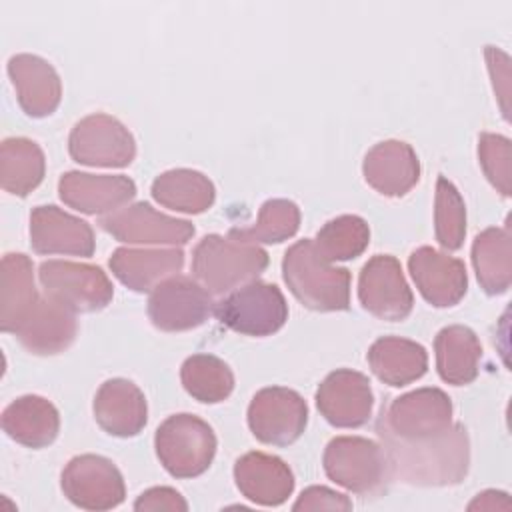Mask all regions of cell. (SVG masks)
<instances>
[{"label": "cell", "mask_w": 512, "mask_h": 512, "mask_svg": "<svg viewBox=\"0 0 512 512\" xmlns=\"http://www.w3.org/2000/svg\"><path fill=\"white\" fill-rule=\"evenodd\" d=\"M390 476L414 486L460 484L470 466V442L462 424L424 440H396L380 436Z\"/></svg>", "instance_id": "1"}, {"label": "cell", "mask_w": 512, "mask_h": 512, "mask_svg": "<svg viewBox=\"0 0 512 512\" xmlns=\"http://www.w3.org/2000/svg\"><path fill=\"white\" fill-rule=\"evenodd\" d=\"M282 276L294 298L316 312L350 306V272L328 262L312 238L292 244L282 258Z\"/></svg>", "instance_id": "2"}, {"label": "cell", "mask_w": 512, "mask_h": 512, "mask_svg": "<svg viewBox=\"0 0 512 512\" xmlns=\"http://www.w3.org/2000/svg\"><path fill=\"white\" fill-rule=\"evenodd\" d=\"M268 266V254L256 244L232 236L208 234L192 252V274L210 294H226L256 280Z\"/></svg>", "instance_id": "3"}, {"label": "cell", "mask_w": 512, "mask_h": 512, "mask_svg": "<svg viewBox=\"0 0 512 512\" xmlns=\"http://www.w3.org/2000/svg\"><path fill=\"white\" fill-rule=\"evenodd\" d=\"M326 476L360 496H378L386 490L390 476L382 446L362 436H336L322 456Z\"/></svg>", "instance_id": "4"}, {"label": "cell", "mask_w": 512, "mask_h": 512, "mask_svg": "<svg viewBox=\"0 0 512 512\" xmlns=\"http://www.w3.org/2000/svg\"><path fill=\"white\" fill-rule=\"evenodd\" d=\"M212 428L194 414L168 416L154 434V448L160 464L174 478L204 474L216 454Z\"/></svg>", "instance_id": "5"}, {"label": "cell", "mask_w": 512, "mask_h": 512, "mask_svg": "<svg viewBox=\"0 0 512 512\" xmlns=\"http://www.w3.org/2000/svg\"><path fill=\"white\" fill-rule=\"evenodd\" d=\"M452 400L440 388H418L382 408L376 432L396 440H424L446 432L452 422Z\"/></svg>", "instance_id": "6"}, {"label": "cell", "mask_w": 512, "mask_h": 512, "mask_svg": "<svg viewBox=\"0 0 512 512\" xmlns=\"http://www.w3.org/2000/svg\"><path fill=\"white\" fill-rule=\"evenodd\" d=\"M216 318L244 336H270L288 320V304L276 284L252 280L214 306Z\"/></svg>", "instance_id": "7"}, {"label": "cell", "mask_w": 512, "mask_h": 512, "mask_svg": "<svg viewBox=\"0 0 512 512\" xmlns=\"http://www.w3.org/2000/svg\"><path fill=\"white\" fill-rule=\"evenodd\" d=\"M44 292L72 312H98L114 298V286L100 266L46 260L38 268Z\"/></svg>", "instance_id": "8"}, {"label": "cell", "mask_w": 512, "mask_h": 512, "mask_svg": "<svg viewBox=\"0 0 512 512\" xmlns=\"http://www.w3.org/2000/svg\"><path fill=\"white\" fill-rule=\"evenodd\" d=\"M68 150L72 160L84 166L124 168L136 156V142L118 118L96 112L74 124Z\"/></svg>", "instance_id": "9"}, {"label": "cell", "mask_w": 512, "mask_h": 512, "mask_svg": "<svg viewBox=\"0 0 512 512\" xmlns=\"http://www.w3.org/2000/svg\"><path fill=\"white\" fill-rule=\"evenodd\" d=\"M308 424L306 400L290 388L268 386L258 390L248 406V426L256 440L270 446L296 442Z\"/></svg>", "instance_id": "10"}, {"label": "cell", "mask_w": 512, "mask_h": 512, "mask_svg": "<svg viewBox=\"0 0 512 512\" xmlns=\"http://www.w3.org/2000/svg\"><path fill=\"white\" fill-rule=\"evenodd\" d=\"M212 294L188 276H170L148 298V318L164 332H184L202 326L214 314Z\"/></svg>", "instance_id": "11"}, {"label": "cell", "mask_w": 512, "mask_h": 512, "mask_svg": "<svg viewBox=\"0 0 512 512\" xmlns=\"http://www.w3.org/2000/svg\"><path fill=\"white\" fill-rule=\"evenodd\" d=\"M62 492L78 508L110 510L124 502L126 488L112 460L98 454L74 456L62 470Z\"/></svg>", "instance_id": "12"}, {"label": "cell", "mask_w": 512, "mask_h": 512, "mask_svg": "<svg viewBox=\"0 0 512 512\" xmlns=\"http://www.w3.org/2000/svg\"><path fill=\"white\" fill-rule=\"evenodd\" d=\"M358 300L366 312L380 320L400 322L410 316L414 296L394 256L376 254L362 266L358 276Z\"/></svg>", "instance_id": "13"}, {"label": "cell", "mask_w": 512, "mask_h": 512, "mask_svg": "<svg viewBox=\"0 0 512 512\" xmlns=\"http://www.w3.org/2000/svg\"><path fill=\"white\" fill-rule=\"evenodd\" d=\"M120 242L126 244H168L182 246L194 236V226L188 220L172 218L154 210L148 202H136L98 220Z\"/></svg>", "instance_id": "14"}, {"label": "cell", "mask_w": 512, "mask_h": 512, "mask_svg": "<svg viewBox=\"0 0 512 512\" xmlns=\"http://www.w3.org/2000/svg\"><path fill=\"white\" fill-rule=\"evenodd\" d=\"M320 414L336 428H360L372 416L374 394L370 380L356 370L330 372L316 390Z\"/></svg>", "instance_id": "15"}, {"label": "cell", "mask_w": 512, "mask_h": 512, "mask_svg": "<svg viewBox=\"0 0 512 512\" xmlns=\"http://www.w3.org/2000/svg\"><path fill=\"white\" fill-rule=\"evenodd\" d=\"M408 270L422 298L436 308L456 306L466 294L468 274L460 258L420 246L410 254Z\"/></svg>", "instance_id": "16"}, {"label": "cell", "mask_w": 512, "mask_h": 512, "mask_svg": "<svg viewBox=\"0 0 512 512\" xmlns=\"http://www.w3.org/2000/svg\"><path fill=\"white\" fill-rule=\"evenodd\" d=\"M60 200L82 214H110L136 196V184L122 174H88L70 170L58 180Z\"/></svg>", "instance_id": "17"}, {"label": "cell", "mask_w": 512, "mask_h": 512, "mask_svg": "<svg viewBox=\"0 0 512 512\" xmlns=\"http://www.w3.org/2000/svg\"><path fill=\"white\" fill-rule=\"evenodd\" d=\"M30 244L36 254L92 256L96 248L94 230L88 222L58 206H36L30 214Z\"/></svg>", "instance_id": "18"}, {"label": "cell", "mask_w": 512, "mask_h": 512, "mask_svg": "<svg viewBox=\"0 0 512 512\" xmlns=\"http://www.w3.org/2000/svg\"><path fill=\"white\" fill-rule=\"evenodd\" d=\"M76 330L78 322L74 312L44 294L36 300L14 334L28 352L52 356L66 350L74 342Z\"/></svg>", "instance_id": "19"}, {"label": "cell", "mask_w": 512, "mask_h": 512, "mask_svg": "<svg viewBox=\"0 0 512 512\" xmlns=\"http://www.w3.org/2000/svg\"><path fill=\"white\" fill-rule=\"evenodd\" d=\"M362 174L382 196L400 198L418 184L420 160L408 142L384 140L366 152Z\"/></svg>", "instance_id": "20"}, {"label": "cell", "mask_w": 512, "mask_h": 512, "mask_svg": "<svg viewBox=\"0 0 512 512\" xmlns=\"http://www.w3.org/2000/svg\"><path fill=\"white\" fill-rule=\"evenodd\" d=\"M8 76L26 116L44 118L58 108L62 82L48 60L36 54H16L8 60Z\"/></svg>", "instance_id": "21"}, {"label": "cell", "mask_w": 512, "mask_h": 512, "mask_svg": "<svg viewBox=\"0 0 512 512\" xmlns=\"http://www.w3.org/2000/svg\"><path fill=\"white\" fill-rule=\"evenodd\" d=\"M94 418L110 436L132 438L146 426V398L134 382L126 378H110L94 396Z\"/></svg>", "instance_id": "22"}, {"label": "cell", "mask_w": 512, "mask_h": 512, "mask_svg": "<svg viewBox=\"0 0 512 512\" xmlns=\"http://www.w3.org/2000/svg\"><path fill=\"white\" fill-rule=\"evenodd\" d=\"M234 480L244 498L260 506H280L294 490L290 466L272 454L248 452L234 464Z\"/></svg>", "instance_id": "23"}, {"label": "cell", "mask_w": 512, "mask_h": 512, "mask_svg": "<svg viewBox=\"0 0 512 512\" xmlns=\"http://www.w3.org/2000/svg\"><path fill=\"white\" fill-rule=\"evenodd\" d=\"M112 274L134 292H152L184 266V252L172 248H116L108 260Z\"/></svg>", "instance_id": "24"}, {"label": "cell", "mask_w": 512, "mask_h": 512, "mask_svg": "<svg viewBox=\"0 0 512 512\" xmlns=\"http://www.w3.org/2000/svg\"><path fill=\"white\" fill-rule=\"evenodd\" d=\"M2 428L22 446L44 448L58 436L60 414L50 400L36 394H26L4 408Z\"/></svg>", "instance_id": "25"}, {"label": "cell", "mask_w": 512, "mask_h": 512, "mask_svg": "<svg viewBox=\"0 0 512 512\" xmlns=\"http://www.w3.org/2000/svg\"><path fill=\"white\" fill-rule=\"evenodd\" d=\"M366 358L376 378L394 388L422 378L428 368V354L424 346L400 336L378 338L370 346Z\"/></svg>", "instance_id": "26"}, {"label": "cell", "mask_w": 512, "mask_h": 512, "mask_svg": "<svg viewBox=\"0 0 512 512\" xmlns=\"http://www.w3.org/2000/svg\"><path fill=\"white\" fill-rule=\"evenodd\" d=\"M436 368L444 382L464 386L476 380L482 360L478 336L468 326H446L434 338Z\"/></svg>", "instance_id": "27"}, {"label": "cell", "mask_w": 512, "mask_h": 512, "mask_svg": "<svg viewBox=\"0 0 512 512\" xmlns=\"http://www.w3.org/2000/svg\"><path fill=\"white\" fill-rule=\"evenodd\" d=\"M34 288L32 260L22 252H8L2 258V288H0V326L12 332L20 326L26 314L38 300Z\"/></svg>", "instance_id": "28"}, {"label": "cell", "mask_w": 512, "mask_h": 512, "mask_svg": "<svg viewBox=\"0 0 512 512\" xmlns=\"http://www.w3.org/2000/svg\"><path fill=\"white\" fill-rule=\"evenodd\" d=\"M152 198L174 212H206L216 198L214 184L208 176L190 168L166 170L152 182Z\"/></svg>", "instance_id": "29"}, {"label": "cell", "mask_w": 512, "mask_h": 512, "mask_svg": "<svg viewBox=\"0 0 512 512\" xmlns=\"http://www.w3.org/2000/svg\"><path fill=\"white\" fill-rule=\"evenodd\" d=\"M472 264L486 294H504L512 282L510 228H486L480 232L472 244Z\"/></svg>", "instance_id": "30"}, {"label": "cell", "mask_w": 512, "mask_h": 512, "mask_svg": "<svg viewBox=\"0 0 512 512\" xmlns=\"http://www.w3.org/2000/svg\"><path fill=\"white\" fill-rule=\"evenodd\" d=\"M42 148L30 138H6L0 148V184L8 194L26 196L44 178Z\"/></svg>", "instance_id": "31"}, {"label": "cell", "mask_w": 512, "mask_h": 512, "mask_svg": "<svg viewBox=\"0 0 512 512\" xmlns=\"http://www.w3.org/2000/svg\"><path fill=\"white\" fill-rule=\"evenodd\" d=\"M184 390L204 404L224 402L234 390L230 366L214 354H192L180 368Z\"/></svg>", "instance_id": "32"}, {"label": "cell", "mask_w": 512, "mask_h": 512, "mask_svg": "<svg viewBox=\"0 0 512 512\" xmlns=\"http://www.w3.org/2000/svg\"><path fill=\"white\" fill-rule=\"evenodd\" d=\"M300 228V208L286 198H272L260 206L258 220L250 228H232L228 236L248 244H278Z\"/></svg>", "instance_id": "33"}, {"label": "cell", "mask_w": 512, "mask_h": 512, "mask_svg": "<svg viewBox=\"0 0 512 512\" xmlns=\"http://www.w3.org/2000/svg\"><path fill=\"white\" fill-rule=\"evenodd\" d=\"M370 244L368 222L356 214L328 220L316 234L314 246L328 262L358 258Z\"/></svg>", "instance_id": "34"}, {"label": "cell", "mask_w": 512, "mask_h": 512, "mask_svg": "<svg viewBox=\"0 0 512 512\" xmlns=\"http://www.w3.org/2000/svg\"><path fill=\"white\" fill-rule=\"evenodd\" d=\"M434 234L444 250H458L466 236V206L458 188L444 176L436 182Z\"/></svg>", "instance_id": "35"}, {"label": "cell", "mask_w": 512, "mask_h": 512, "mask_svg": "<svg viewBox=\"0 0 512 512\" xmlns=\"http://www.w3.org/2000/svg\"><path fill=\"white\" fill-rule=\"evenodd\" d=\"M478 160L490 184L502 194L512 190V144L506 136L484 132L478 138Z\"/></svg>", "instance_id": "36"}, {"label": "cell", "mask_w": 512, "mask_h": 512, "mask_svg": "<svg viewBox=\"0 0 512 512\" xmlns=\"http://www.w3.org/2000/svg\"><path fill=\"white\" fill-rule=\"evenodd\" d=\"M292 510H352V502L346 494L326 486H310L298 496Z\"/></svg>", "instance_id": "37"}, {"label": "cell", "mask_w": 512, "mask_h": 512, "mask_svg": "<svg viewBox=\"0 0 512 512\" xmlns=\"http://www.w3.org/2000/svg\"><path fill=\"white\" fill-rule=\"evenodd\" d=\"M134 510H138V512H148V510L186 512L188 510V502L174 488H170V486H156V488H150V490L142 492L136 498Z\"/></svg>", "instance_id": "38"}, {"label": "cell", "mask_w": 512, "mask_h": 512, "mask_svg": "<svg viewBox=\"0 0 512 512\" xmlns=\"http://www.w3.org/2000/svg\"><path fill=\"white\" fill-rule=\"evenodd\" d=\"M486 58H488V68H490V76H492V84L494 90L500 86V106L504 110V116L508 118V106H506V98H508V56L504 52H500L494 46L486 48Z\"/></svg>", "instance_id": "39"}, {"label": "cell", "mask_w": 512, "mask_h": 512, "mask_svg": "<svg viewBox=\"0 0 512 512\" xmlns=\"http://www.w3.org/2000/svg\"><path fill=\"white\" fill-rule=\"evenodd\" d=\"M494 510V508H510V500L506 492H498V490H486L482 494H478L470 504L468 510Z\"/></svg>", "instance_id": "40"}]
</instances>
